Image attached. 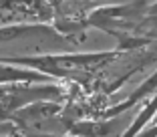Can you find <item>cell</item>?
Returning <instances> with one entry per match:
<instances>
[{"label":"cell","instance_id":"1","mask_svg":"<svg viewBox=\"0 0 157 137\" xmlns=\"http://www.w3.org/2000/svg\"><path fill=\"white\" fill-rule=\"evenodd\" d=\"M117 53H81V55H40V57H2L0 63H12L42 71L44 75L65 77L77 71H89L115 59Z\"/></svg>","mask_w":157,"mask_h":137},{"label":"cell","instance_id":"2","mask_svg":"<svg viewBox=\"0 0 157 137\" xmlns=\"http://www.w3.org/2000/svg\"><path fill=\"white\" fill-rule=\"evenodd\" d=\"M145 10V2H133L127 6H103V8L95 10V12L85 18L87 26H99L107 32L117 34V26L127 28L131 24H135L139 20V16Z\"/></svg>","mask_w":157,"mask_h":137},{"label":"cell","instance_id":"3","mask_svg":"<svg viewBox=\"0 0 157 137\" xmlns=\"http://www.w3.org/2000/svg\"><path fill=\"white\" fill-rule=\"evenodd\" d=\"M28 37L65 41V34H60L55 28H48L44 24H12V26H0V42L18 41V38H28Z\"/></svg>","mask_w":157,"mask_h":137},{"label":"cell","instance_id":"4","mask_svg":"<svg viewBox=\"0 0 157 137\" xmlns=\"http://www.w3.org/2000/svg\"><path fill=\"white\" fill-rule=\"evenodd\" d=\"M30 81H48V75H40L36 71L20 68V65L0 63V83H30Z\"/></svg>","mask_w":157,"mask_h":137},{"label":"cell","instance_id":"5","mask_svg":"<svg viewBox=\"0 0 157 137\" xmlns=\"http://www.w3.org/2000/svg\"><path fill=\"white\" fill-rule=\"evenodd\" d=\"M155 87H157V73L153 75V77H149L147 81H145L143 85H141V87H139L137 91H135L133 95L129 97V99L125 101V103H121V105H117V107H113V109H109V111H107L105 115H103V117L107 119V117H115V115L123 113L125 109H129V107H133V105H135V103H137L139 99H143V97L147 95V93H151V91H153V89H155Z\"/></svg>","mask_w":157,"mask_h":137},{"label":"cell","instance_id":"6","mask_svg":"<svg viewBox=\"0 0 157 137\" xmlns=\"http://www.w3.org/2000/svg\"><path fill=\"white\" fill-rule=\"evenodd\" d=\"M155 111H157V95H155V99H153L151 103H149V105L145 107V111H141L139 119L133 123V127H131L127 133H131V135H133V133H137L139 129L143 127V123H145V121H149V117H151V115H155Z\"/></svg>","mask_w":157,"mask_h":137},{"label":"cell","instance_id":"7","mask_svg":"<svg viewBox=\"0 0 157 137\" xmlns=\"http://www.w3.org/2000/svg\"><path fill=\"white\" fill-rule=\"evenodd\" d=\"M149 12H151V14H157V4H155V6H153V8H151V10H149Z\"/></svg>","mask_w":157,"mask_h":137},{"label":"cell","instance_id":"8","mask_svg":"<svg viewBox=\"0 0 157 137\" xmlns=\"http://www.w3.org/2000/svg\"><path fill=\"white\" fill-rule=\"evenodd\" d=\"M0 131H6V129H0Z\"/></svg>","mask_w":157,"mask_h":137}]
</instances>
